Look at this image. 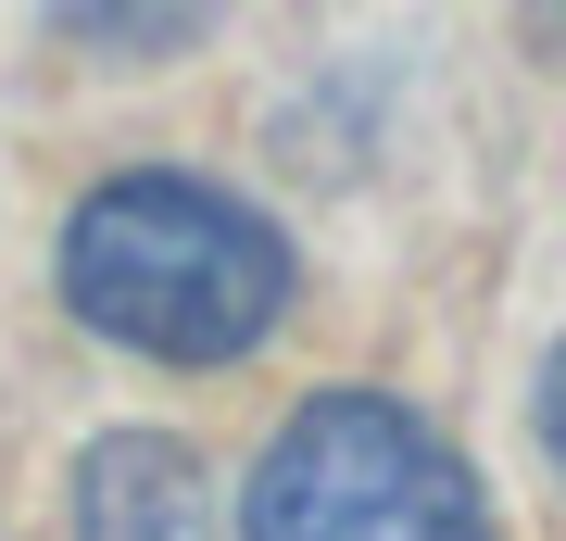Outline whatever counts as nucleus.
I'll return each instance as SVG.
<instances>
[{"instance_id": "2", "label": "nucleus", "mask_w": 566, "mask_h": 541, "mask_svg": "<svg viewBox=\"0 0 566 541\" xmlns=\"http://www.w3.org/2000/svg\"><path fill=\"white\" fill-rule=\"evenodd\" d=\"M240 541H491V491L416 403L315 391L252 466Z\"/></svg>"}, {"instance_id": "3", "label": "nucleus", "mask_w": 566, "mask_h": 541, "mask_svg": "<svg viewBox=\"0 0 566 541\" xmlns=\"http://www.w3.org/2000/svg\"><path fill=\"white\" fill-rule=\"evenodd\" d=\"M76 541H214V479L164 428H114L76 466Z\"/></svg>"}, {"instance_id": "1", "label": "nucleus", "mask_w": 566, "mask_h": 541, "mask_svg": "<svg viewBox=\"0 0 566 541\" xmlns=\"http://www.w3.org/2000/svg\"><path fill=\"white\" fill-rule=\"evenodd\" d=\"M63 302L151 365H240L290 315V240L240 189L139 164L63 215Z\"/></svg>"}, {"instance_id": "4", "label": "nucleus", "mask_w": 566, "mask_h": 541, "mask_svg": "<svg viewBox=\"0 0 566 541\" xmlns=\"http://www.w3.org/2000/svg\"><path fill=\"white\" fill-rule=\"evenodd\" d=\"M542 441H554V466H566V341H554V365H542Z\"/></svg>"}]
</instances>
